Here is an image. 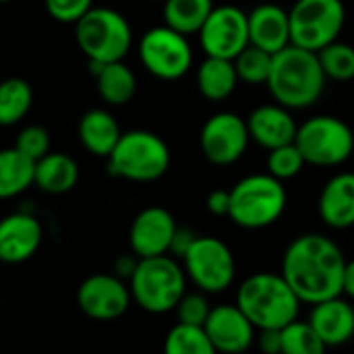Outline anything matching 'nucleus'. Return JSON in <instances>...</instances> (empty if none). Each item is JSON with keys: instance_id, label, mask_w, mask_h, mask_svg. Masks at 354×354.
Masks as SVG:
<instances>
[{"instance_id": "nucleus-1", "label": "nucleus", "mask_w": 354, "mask_h": 354, "mask_svg": "<svg viewBox=\"0 0 354 354\" xmlns=\"http://www.w3.org/2000/svg\"><path fill=\"white\" fill-rule=\"evenodd\" d=\"M346 259L342 249L328 236L309 232L297 236L284 251L280 274L301 303L315 305L344 295Z\"/></svg>"}, {"instance_id": "nucleus-2", "label": "nucleus", "mask_w": 354, "mask_h": 354, "mask_svg": "<svg viewBox=\"0 0 354 354\" xmlns=\"http://www.w3.org/2000/svg\"><path fill=\"white\" fill-rule=\"evenodd\" d=\"M326 73L317 52L288 44L272 58L268 89L274 100L288 110L313 106L326 89Z\"/></svg>"}, {"instance_id": "nucleus-3", "label": "nucleus", "mask_w": 354, "mask_h": 354, "mask_svg": "<svg viewBox=\"0 0 354 354\" xmlns=\"http://www.w3.org/2000/svg\"><path fill=\"white\" fill-rule=\"evenodd\" d=\"M236 305L257 330H282L299 317L301 299L282 274L259 272L243 280Z\"/></svg>"}, {"instance_id": "nucleus-4", "label": "nucleus", "mask_w": 354, "mask_h": 354, "mask_svg": "<svg viewBox=\"0 0 354 354\" xmlns=\"http://www.w3.org/2000/svg\"><path fill=\"white\" fill-rule=\"evenodd\" d=\"M129 288L133 301L143 311L153 315L170 313L187 292V272L170 253L139 257Z\"/></svg>"}, {"instance_id": "nucleus-5", "label": "nucleus", "mask_w": 354, "mask_h": 354, "mask_svg": "<svg viewBox=\"0 0 354 354\" xmlns=\"http://www.w3.org/2000/svg\"><path fill=\"white\" fill-rule=\"evenodd\" d=\"M288 203L282 180L266 174H251L230 189L228 218L245 230H261L276 224Z\"/></svg>"}, {"instance_id": "nucleus-6", "label": "nucleus", "mask_w": 354, "mask_h": 354, "mask_svg": "<svg viewBox=\"0 0 354 354\" xmlns=\"http://www.w3.org/2000/svg\"><path fill=\"white\" fill-rule=\"evenodd\" d=\"M106 160L112 176L133 183H153L168 172L172 156L160 135L137 129L122 133Z\"/></svg>"}, {"instance_id": "nucleus-7", "label": "nucleus", "mask_w": 354, "mask_h": 354, "mask_svg": "<svg viewBox=\"0 0 354 354\" xmlns=\"http://www.w3.org/2000/svg\"><path fill=\"white\" fill-rule=\"evenodd\" d=\"M75 39L89 62L124 60L133 44L129 21L114 8L91 6L75 23Z\"/></svg>"}, {"instance_id": "nucleus-8", "label": "nucleus", "mask_w": 354, "mask_h": 354, "mask_svg": "<svg viewBox=\"0 0 354 354\" xmlns=\"http://www.w3.org/2000/svg\"><path fill=\"white\" fill-rule=\"evenodd\" d=\"M297 147L311 166H340L354 151V129L336 116H313L297 129Z\"/></svg>"}, {"instance_id": "nucleus-9", "label": "nucleus", "mask_w": 354, "mask_h": 354, "mask_svg": "<svg viewBox=\"0 0 354 354\" xmlns=\"http://www.w3.org/2000/svg\"><path fill=\"white\" fill-rule=\"evenodd\" d=\"M290 44L319 52L336 41L346 23L342 0H297L288 10Z\"/></svg>"}, {"instance_id": "nucleus-10", "label": "nucleus", "mask_w": 354, "mask_h": 354, "mask_svg": "<svg viewBox=\"0 0 354 354\" xmlns=\"http://www.w3.org/2000/svg\"><path fill=\"white\" fill-rule=\"evenodd\" d=\"M187 278L205 295H218L232 286L236 259L230 247L216 236H197L183 257Z\"/></svg>"}, {"instance_id": "nucleus-11", "label": "nucleus", "mask_w": 354, "mask_h": 354, "mask_svg": "<svg viewBox=\"0 0 354 354\" xmlns=\"http://www.w3.org/2000/svg\"><path fill=\"white\" fill-rule=\"evenodd\" d=\"M139 58L149 75L162 81L183 79L193 64V48L185 33L160 25L139 39Z\"/></svg>"}, {"instance_id": "nucleus-12", "label": "nucleus", "mask_w": 354, "mask_h": 354, "mask_svg": "<svg viewBox=\"0 0 354 354\" xmlns=\"http://www.w3.org/2000/svg\"><path fill=\"white\" fill-rule=\"evenodd\" d=\"M199 41L205 56L234 60L251 44L249 15L232 4L214 6L199 29Z\"/></svg>"}, {"instance_id": "nucleus-13", "label": "nucleus", "mask_w": 354, "mask_h": 354, "mask_svg": "<svg viewBox=\"0 0 354 354\" xmlns=\"http://www.w3.org/2000/svg\"><path fill=\"white\" fill-rule=\"evenodd\" d=\"M251 141L247 120L234 112H218L209 116L201 129L199 145L207 162L216 166H230L239 162Z\"/></svg>"}, {"instance_id": "nucleus-14", "label": "nucleus", "mask_w": 354, "mask_h": 354, "mask_svg": "<svg viewBox=\"0 0 354 354\" xmlns=\"http://www.w3.org/2000/svg\"><path fill=\"white\" fill-rule=\"evenodd\" d=\"M131 288L116 274H93L77 288L79 309L95 322H114L131 307Z\"/></svg>"}, {"instance_id": "nucleus-15", "label": "nucleus", "mask_w": 354, "mask_h": 354, "mask_svg": "<svg viewBox=\"0 0 354 354\" xmlns=\"http://www.w3.org/2000/svg\"><path fill=\"white\" fill-rule=\"evenodd\" d=\"M174 216L160 205L141 209L129 230L131 251L137 257H156L170 253V245L176 232Z\"/></svg>"}, {"instance_id": "nucleus-16", "label": "nucleus", "mask_w": 354, "mask_h": 354, "mask_svg": "<svg viewBox=\"0 0 354 354\" xmlns=\"http://www.w3.org/2000/svg\"><path fill=\"white\" fill-rule=\"evenodd\" d=\"M203 328L214 344V351L228 354L249 351L255 342L257 332V328L249 322V317L241 311L239 305L212 307Z\"/></svg>"}, {"instance_id": "nucleus-17", "label": "nucleus", "mask_w": 354, "mask_h": 354, "mask_svg": "<svg viewBox=\"0 0 354 354\" xmlns=\"http://www.w3.org/2000/svg\"><path fill=\"white\" fill-rule=\"evenodd\" d=\"M44 239L39 220L27 212H15L0 220V261L15 266L31 259Z\"/></svg>"}, {"instance_id": "nucleus-18", "label": "nucleus", "mask_w": 354, "mask_h": 354, "mask_svg": "<svg viewBox=\"0 0 354 354\" xmlns=\"http://www.w3.org/2000/svg\"><path fill=\"white\" fill-rule=\"evenodd\" d=\"M309 324L326 344V348L344 346L354 338V307L340 297L315 303Z\"/></svg>"}, {"instance_id": "nucleus-19", "label": "nucleus", "mask_w": 354, "mask_h": 354, "mask_svg": "<svg viewBox=\"0 0 354 354\" xmlns=\"http://www.w3.org/2000/svg\"><path fill=\"white\" fill-rule=\"evenodd\" d=\"M247 127H249L251 139L259 143L261 147H266L268 151L280 145L295 143L297 129H299L290 110L278 102L255 108L247 118Z\"/></svg>"}, {"instance_id": "nucleus-20", "label": "nucleus", "mask_w": 354, "mask_h": 354, "mask_svg": "<svg viewBox=\"0 0 354 354\" xmlns=\"http://www.w3.org/2000/svg\"><path fill=\"white\" fill-rule=\"evenodd\" d=\"M249 41L270 54L280 52L290 44L288 10L278 4H259L249 12Z\"/></svg>"}, {"instance_id": "nucleus-21", "label": "nucleus", "mask_w": 354, "mask_h": 354, "mask_svg": "<svg viewBox=\"0 0 354 354\" xmlns=\"http://www.w3.org/2000/svg\"><path fill=\"white\" fill-rule=\"evenodd\" d=\"M319 216L334 230L354 226V172L332 176L319 195Z\"/></svg>"}, {"instance_id": "nucleus-22", "label": "nucleus", "mask_w": 354, "mask_h": 354, "mask_svg": "<svg viewBox=\"0 0 354 354\" xmlns=\"http://www.w3.org/2000/svg\"><path fill=\"white\" fill-rule=\"evenodd\" d=\"M77 135L81 145L97 158H108L118 143L122 131L118 127V120L104 108L87 110L77 127Z\"/></svg>"}, {"instance_id": "nucleus-23", "label": "nucleus", "mask_w": 354, "mask_h": 354, "mask_svg": "<svg viewBox=\"0 0 354 354\" xmlns=\"http://www.w3.org/2000/svg\"><path fill=\"white\" fill-rule=\"evenodd\" d=\"M89 66L95 77L97 93L106 104L124 106L135 97L137 77L122 60H114V62H106V64L89 62Z\"/></svg>"}, {"instance_id": "nucleus-24", "label": "nucleus", "mask_w": 354, "mask_h": 354, "mask_svg": "<svg viewBox=\"0 0 354 354\" xmlns=\"http://www.w3.org/2000/svg\"><path fill=\"white\" fill-rule=\"evenodd\" d=\"M79 180L77 162L62 151H48L35 162L33 185L48 195H64Z\"/></svg>"}, {"instance_id": "nucleus-25", "label": "nucleus", "mask_w": 354, "mask_h": 354, "mask_svg": "<svg viewBox=\"0 0 354 354\" xmlns=\"http://www.w3.org/2000/svg\"><path fill=\"white\" fill-rule=\"evenodd\" d=\"M239 73L234 60L207 56L197 71V89L209 102H224L236 89Z\"/></svg>"}, {"instance_id": "nucleus-26", "label": "nucleus", "mask_w": 354, "mask_h": 354, "mask_svg": "<svg viewBox=\"0 0 354 354\" xmlns=\"http://www.w3.org/2000/svg\"><path fill=\"white\" fill-rule=\"evenodd\" d=\"M35 178V162L17 147L0 149V199L25 193Z\"/></svg>"}, {"instance_id": "nucleus-27", "label": "nucleus", "mask_w": 354, "mask_h": 354, "mask_svg": "<svg viewBox=\"0 0 354 354\" xmlns=\"http://www.w3.org/2000/svg\"><path fill=\"white\" fill-rule=\"evenodd\" d=\"M214 8V0H164V25L191 35L199 33Z\"/></svg>"}, {"instance_id": "nucleus-28", "label": "nucleus", "mask_w": 354, "mask_h": 354, "mask_svg": "<svg viewBox=\"0 0 354 354\" xmlns=\"http://www.w3.org/2000/svg\"><path fill=\"white\" fill-rule=\"evenodd\" d=\"M33 106V89L21 77L0 81V127L21 122Z\"/></svg>"}, {"instance_id": "nucleus-29", "label": "nucleus", "mask_w": 354, "mask_h": 354, "mask_svg": "<svg viewBox=\"0 0 354 354\" xmlns=\"http://www.w3.org/2000/svg\"><path fill=\"white\" fill-rule=\"evenodd\" d=\"M164 351L168 354H214V344L205 332L203 326H191V324H176L166 340Z\"/></svg>"}, {"instance_id": "nucleus-30", "label": "nucleus", "mask_w": 354, "mask_h": 354, "mask_svg": "<svg viewBox=\"0 0 354 354\" xmlns=\"http://www.w3.org/2000/svg\"><path fill=\"white\" fill-rule=\"evenodd\" d=\"M282 334V354H322L326 344L313 330L309 322H301L299 317L280 330Z\"/></svg>"}, {"instance_id": "nucleus-31", "label": "nucleus", "mask_w": 354, "mask_h": 354, "mask_svg": "<svg viewBox=\"0 0 354 354\" xmlns=\"http://www.w3.org/2000/svg\"><path fill=\"white\" fill-rule=\"evenodd\" d=\"M322 68L332 81H353L354 79V48L344 41H332L317 52Z\"/></svg>"}, {"instance_id": "nucleus-32", "label": "nucleus", "mask_w": 354, "mask_h": 354, "mask_svg": "<svg viewBox=\"0 0 354 354\" xmlns=\"http://www.w3.org/2000/svg\"><path fill=\"white\" fill-rule=\"evenodd\" d=\"M272 58L274 54L249 44L236 58L234 66L239 73V79L249 85H263L268 83L270 71H272Z\"/></svg>"}, {"instance_id": "nucleus-33", "label": "nucleus", "mask_w": 354, "mask_h": 354, "mask_svg": "<svg viewBox=\"0 0 354 354\" xmlns=\"http://www.w3.org/2000/svg\"><path fill=\"white\" fill-rule=\"evenodd\" d=\"M305 164L307 162H305L301 149L297 147V143L274 147V149H270V156H268V172L282 183L299 176L301 170L305 168Z\"/></svg>"}, {"instance_id": "nucleus-34", "label": "nucleus", "mask_w": 354, "mask_h": 354, "mask_svg": "<svg viewBox=\"0 0 354 354\" xmlns=\"http://www.w3.org/2000/svg\"><path fill=\"white\" fill-rule=\"evenodd\" d=\"M15 147L27 158H31L33 162H37L50 151V133L39 124H27L19 131L15 139Z\"/></svg>"}, {"instance_id": "nucleus-35", "label": "nucleus", "mask_w": 354, "mask_h": 354, "mask_svg": "<svg viewBox=\"0 0 354 354\" xmlns=\"http://www.w3.org/2000/svg\"><path fill=\"white\" fill-rule=\"evenodd\" d=\"M174 311H176V317L180 324L205 326L212 307H209L205 292H185Z\"/></svg>"}, {"instance_id": "nucleus-36", "label": "nucleus", "mask_w": 354, "mask_h": 354, "mask_svg": "<svg viewBox=\"0 0 354 354\" xmlns=\"http://www.w3.org/2000/svg\"><path fill=\"white\" fill-rule=\"evenodd\" d=\"M46 10L60 23H77L91 6L93 0H44Z\"/></svg>"}, {"instance_id": "nucleus-37", "label": "nucleus", "mask_w": 354, "mask_h": 354, "mask_svg": "<svg viewBox=\"0 0 354 354\" xmlns=\"http://www.w3.org/2000/svg\"><path fill=\"white\" fill-rule=\"evenodd\" d=\"M197 234L189 228H176L174 232V239H172V245H170V253L178 259H183L187 255V251L191 249V245L195 243Z\"/></svg>"}, {"instance_id": "nucleus-38", "label": "nucleus", "mask_w": 354, "mask_h": 354, "mask_svg": "<svg viewBox=\"0 0 354 354\" xmlns=\"http://www.w3.org/2000/svg\"><path fill=\"white\" fill-rule=\"evenodd\" d=\"M259 348L268 354H282V334L280 330H257Z\"/></svg>"}, {"instance_id": "nucleus-39", "label": "nucleus", "mask_w": 354, "mask_h": 354, "mask_svg": "<svg viewBox=\"0 0 354 354\" xmlns=\"http://www.w3.org/2000/svg\"><path fill=\"white\" fill-rule=\"evenodd\" d=\"M207 209L214 216H228L230 212V191L216 189L207 195Z\"/></svg>"}, {"instance_id": "nucleus-40", "label": "nucleus", "mask_w": 354, "mask_h": 354, "mask_svg": "<svg viewBox=\"0 0 354 354\" xmlns=\"http://www.w3.org/2000/svg\"><path fill=\"white\" fill-rule=\"evenodd\" d=\"M137 261H139V257L133 253V257L131 255H122V257H118L116 261H114V274L118 276V278H122V280H131V276H133V272H135V268H137Z\"/></svg>"}, {"instance_id": "nucleus-41", "label": "nucleus", "mask_w": 354, "mask_h": 354, "mask_svg": "<svg viewBox=\"0 0 354 354\" xmlns=\"http://www.w3.org/2000/svg\"><path fill=\"white\" fill-rule=\"evenodd\" d=\"M344 295L354 301V259L346 261V270H344Z\"/></svg>"}, {"instance_id": "nucleus-42", "label": "nucleus", "mask_w": 354, "mask_h": 354, "mask_svg": "<svg viewBox=\"0 0 354 354\" xmlns=\"http://www.w3.org/2000/svg\"><path fill=\"white\" fill-rule=\"evenodd\" d=\"M0 2H10V0H0Z\"/></svg>"}, {"instance_id": "nucleus-43", "label": "nucleus", "mask_w": 354, "mask_h": 354, "mask_svg": "<svg viewBox=\"0 0 354 354\" xmlns=\"http://www.w3.org/2000/svg\"><path fill=\"white\" fill-rule=\"evenodd\" d=\"M160 2H164V0H160Z\"/></svg>"}]
</instances>
